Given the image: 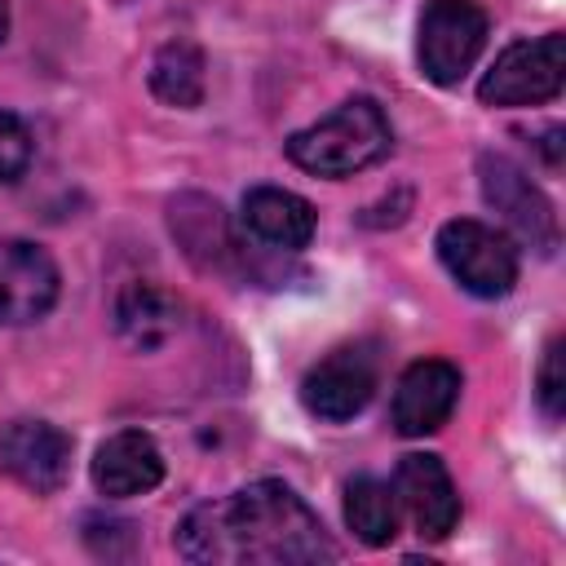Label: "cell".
<instances>
[{"mask_svg": "<svg viewBox=\"0 0 566 566\" xmlns=\"http://www.w3.org/2000/svg\"><path fill=\"white\" fill-rule=\"evenodd\" d=\"M460 402V367L447 358H420L398 376L394 389V429L402 438L438 433Z\"/></svg>", "mask_w": 566, "mask_h": 566, "instance_id": "cell-11", "label": "cell"}, {"mask_svg": "<svg viewBox=\"0 0 566 566\" xmlns=\"http://www.w3.org/2000/svg\"><path fill=\"white\" fill-rule=\"evenodd\" d=\"M283 146L287 159L314 177H354L389 155L394 128L371 97H349L318 124L296 128Z\"/></svg>", "mask_w": 566, "mask_h": 566, "instance_id": "cell-2", "label": "cell"}, {"mask_svg": "<svg viewBox=\"0 0 566 566\" xmlns=\"http://www.w3.org/2000/svg\"><path fill=\"white\" fill-rule=\"evenodd\" d=\"M62 274L40 243L0 239V327H27L57 305Z\"/></svg>", "mask_w": 566, "mask_h": 566, "instance_id": "cell-8", "label": "cell"}, {"mask_svg": "<svg viewBox=\"0 0 566 566\" xmlns=\"http://www.w3.org/2000/svg\"><path fill=\"white\" fill-rule=\"evenodd\" d=\"M482 49H486V13L478 0H429L424 4L416 57L433 84L442 88L460 84L473 71Z\"/></svg>", "mask_w": 566, "mask_h": 566, "instance_id": "cell-4", "label": "cell"}, {"mask_svg": "<svg viewBox=\"0 0 566 566\" xmlns=\"http://www.w3.org/2000/svg\"><path fill=\"white\" fill-rule=\"evenodd\" d=\"M243 226L279 252H301L314 239V208L283 186H256L243 195Z\"/></svg>", "mask_w": 566, "mask_h": 566, "instance_id": "cell-13", "label": "cell"}, {"mask_svg": "<svg viewBox=\"0 0 566 566\" xmlns=\"http://www.w3.org/2000/svg\"><path fill=\"white\" fill-rule=\"evenodd\" d=\"M164 482V451L155 447L150 433L142 429H119L111 433L97 455H93V486L106 500H128V495H146Z\"/></svg>", "mask_w": 566, "mask_h": 566, "instance_id": "cell-12", "label": "cell"}, {"mask_svg": "<svg viewBox=\"0 0 566 566\" xmlns=\"http://www.w3.org/2000/svg\"><path fill=\"white\" fill-rule=\"evenodd\" d=\"M168 226L181 239V248L203 265V270H221L234 256V239L226 230L221 203L203 199V195H181L168 208Z\"/></svg>", "mask_w": 566, "mask_h": 566, "instance_id": "cell-15", "label": "cell"}, {"mask_svg": "<svg viewBox=\"0 0 566 566\" xmlns=\"http://www.w3.org/2000/svg\"><path fill=\"white\" fill-rule=\"evenodd\" d=\"M115 327L133 349H159L181 327V301L159 283H128L115 296Z\"/></svg>", "mask_w": 566, "mask_h": 566, "instance_id": "cell-14", "label": "cell"}, {"mask_svg": "<svg viewBox=\"0 0 566 566\" xmlns=\"http://www.w3.org/2000/svg\"><path fill=\"white\" fill-rule=\"evenodd\" d=\"M478 181H482V199L504 217V226L531 243L535 252H553L557 248V212L548 203V195L504 155H482L478 159Z\"/></svg>", "mask_w": 566, "mask_h": 566, "instance_id": "cell-6", "label": "cell"}, {"mask_svg": "<svg viewBox=\"0 0 566 566\" xmlns=\"http://www.w3.org/2000/svg\"><path fill=\"white\" fill-rule=\"evenodd\" d=\"M438 256L447 265V274L482 301L509 296L517 283V248L504 230L473 221V217H455L438 230Z\"/></svg>", "mask_w": 566, "mask_h": 566, "instance_id": "cell-3", "label": "cell"}, {"mask_svg": "<svg viewBox=\"0 0 566 566\" xmlns=\"http://www.w3.org/2000/svg\"><path fill=\"white\" fill-rule=\"evenodd\" d=\"M562 84H566V40L548 31L539 40L509 44L482 75L478 97L486 106H539L553 102Z\"/></svg>", "mask_w": 566, "mask_h": 566, "instance_id": "cell-5", "label": "cell"}, {"mask_svg": "<svg viewBox=\"0 0 566 566\" xmlns=\"http://www.w3.org/2000/svg\"><path fill=\"white\" fill-rule=\"evenodd\" d=\"M345 522L367 548H385L398 535V500L380 478H354L345 486Z\"/></svg>", "mask_w": 566, "mask_h": 566, "instance_id": "cell-17", "label": "cell"}, {"mask_svg": "<svg viewBox=\"0 0 566 566\" xmlns=\"http://www.w3.org/2000/svg\"><path fill=\"white\" fill-rule=\"evenodd\" d=\"M27 164H31V133L18 115L0 111V186L13 181Z\"/></svg>", "mask_w": 566, "mask_h": 566, "instance_id": "cell-19", "label": "cell"}, {"mask_svg": "<svg viewBox=\"0 0 566 566\" xmlns=\"http://www.w3.org/2000/svg\"><path fill=\"white\" fill-rule=\"evenodd\" d=\"M9 40V0H0V44Z\"/></svg>", "mask_w": 566, "mask_h": 566, "instance_id": "cell-20", "label": "cell"}, {"mask_svg": "<svg viewBox=\"0 0 566 566\" xmlns=\"http://www.w3.org/2000/svg\"><path fill=\"white\" fill-rule=\"evenodd\" d=\"M0 469L18 486L53 495L71 473V438L49 420H9L0 424Z\"/></svg>", "mask_w": 566, "mask_h": 566, "instance_id": "cell-9", "label": "cell"}, {"mask_svg": "<svg viewBox=\"0 0 566 566\" xmlns=\"http://www.w3.org/2000/svg\"><path fill=\"white\" fill-rule=\"evenodd\" d=\"M177 553L195 566H318L336 544L318 513L279 478L195 504L177 526Z\"/></svg>", "mask_w": 566, "mask_h": 566, "instance_id": "cell-1", "label": "cell"}, {"mask_svg": "<svg viewBox=\"0 0 566 566\" xmlns=\"http://www.w3.org/2000/svg\"><path fill=\"white\" fill-rule=\"evenodd\" d=\"M380 385L376 345H340L301 380V402L318 420H354Z\"/></svg>", "mask_w": 566, "mask_h": 566, "instance_id": "cell-7", "label": "cell"}, {"mask_svg": "<svg viewBox=\"0 0 566 566\" xmlns=\"http://www.w3.org/2000/svg\"><path fill=\"white\" fill-rule=\"evenodd\" d=\"M394 500L407 509L411 526L424 535V539H447L460 522V495H455V482L447 473V464L429 451H411L398 460V473H394Z\"/></svg>", "mask_w": 566, "mask_h": 566, "instance_id": "cell-10", "label": "cell"}, {"mask_svg": "<svg viewBox=\"0 0 566 566\" xmlns=\"http://www.w3.org/2000/svg\"><path fill=\"white\" fill-rule=\"evenodd\" d=\"M535 398L544 407L548 420H562L566 411V371H562V336L544 349V363H539V376H535Z\"/></svg>", "mask_w": 566, "mask_h": 566, "instance_id": "cell-18", "label": "cell"}, {"mask_svg": "<svg viewBox=\"0 0 566 566\" xmlns=\"http://www.w3.org/2000/svg\"><path fill=\"white\" fill-rule=\"evenodd\" d=\"M150 93L177 111L203 102V53L190 40H168L150 62Z\"/></svg>", "mask_w": 566, "mask_h": 566, "instance_id": "cell-16", "label": "cell"}]
</instances>
